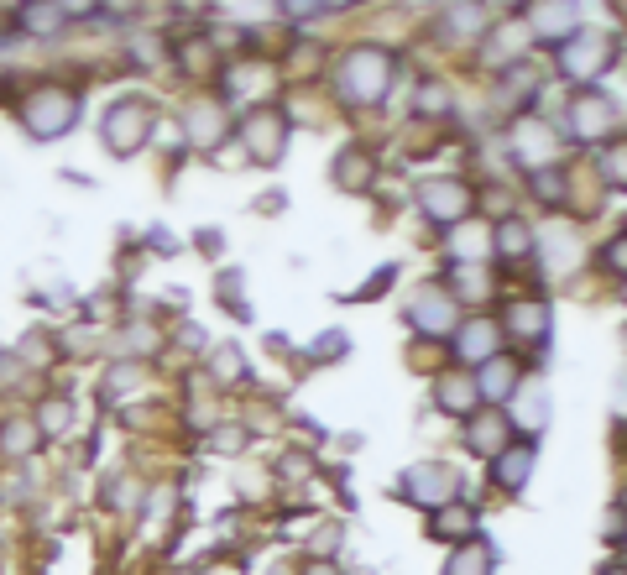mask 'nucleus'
Segmentation results:
<instances>
[{
  "label": "nucleus",
  "mask_w": 627,
  "mask_h": 575,
  "mask_svg": "<svg viewBox=\"0 0 627 575\" xmlns=\"http://www.w3.org/2000/svg\"><path fill=\"white\" fill-rule=\"evenodd\" d=\"M241 136H246V152L257 157V163H277V157L288 152V115L283 110H251L246 115V126H241Z\"/></svg>",
  "instance_id": "obj_10"
},
{
  "label": "nucleus",
  "mask_w": 627,
  "mask_h": 575,
  "mask_svg": "<svg viewBox=\"0 0 627 575\" xmlns=\"http://www.w3.org/2000/svg\"><path fill=\"white\" fill-rule=\"evenodd\" d=\"M283 471H288V476H304V471H309V455H288Z\"/></svg>",
  "instance_id": "obj_42"
},
{
  "label": "nucleus",
  "mask_w": 627,
  "mask_h": 575,
  "mask_svg": "<svg viewBox=\"0 0 627 575\" xmlns=\"http://www.w3.org/2000/svg\"><path fill=\"white\" fill-rule=\"evenodd\" d=\"M183 126H189V142H194L199 152H209V157H215V147L225 142V110H220V105H209V100L189 105Z\"/></svg>",
  "instance_id": "obj_15"
},
{
  "label": "nucleus",
  "mask_w": 627,
  "mask_h": 575,
  "mask_svg": "<svg viewBox=\"0 0 627 575\" xmlns=\"http://www.w3.org/2000/svg\"><path fill=\"white\" fill-rule=\"evenodd\" d=\"M21 356H0V387H11V382H21V366H16Z\"/></svg>",
  "instance_id": "obj_41"
},
{
  "label": "nucleus",
  "mask_w": 627,
  "mask_h": 575,
  "mask_svg": "<svg viewBox=\"0 0 627 575\" xmlns=\"http://www.w3.org/2000/svg\"><path fill=\"white\" fill-rule=\"evenodd\" d=\"M371 173H377V163H371V152H361V147H351V152L335 157V183H340L345 194L371 189Z\"/></svg>",
  "instance_id": "obj_20"
},
{
  "label": "nucleus",
  "mask_w": 627,
  "mask_h": 575,
  "mask_svg": "<svg viewBox=\"0 0 627 575\" xmlns=\"http://www.w3.org/2000/svg\"><path fill=\"white\" fill-rule=\"evenodd\" d=\"M246 424H220V429H209V450H220V455H241L246 450Z\"/></svg>",
  "instance_id": "obj_32"
},
{
  "label": "nucleus",
  "mask_w": 627,
  "mask_h": 575,
  "mask_svg": "<svg viewBox=\"0 0 627 575\" xmlns=\"http://www.w3.org/2000/svg\"><path fill=\"white\" fill-rule=\"evenodd\" d=\"M152 131H157V110H152L147 100H115V105L105 110V126H100L105 147H110L115 157L142 152V147L152 142Z\"/></svg>",
  "instance_id": "obj_3"
},
{
  "label": "nucleus",
  "mask_w": 627,
  "mask_h": 575,
  "mask_svg": "<svg viewBox=\"0 0 627 575\" xmlns=\"http://www.w3.org/2000/svg\"><path fill=\"white\" fill-rule=\"evenodd\" d=\"M450 89L439 84V79H429V84H418V115H450Z\"/></svg>",
  "instance_id": "obj_31"
},
{
  "label": "nucleus",
  "mask_w": 627,
  "mask_h": 575,
  "mask_svg": "<svg viewBox=\"0 0 627 575\" xmlns=\"http://www.w3.org/2000/svg\"><path fill=\"white\" fill-rule=\"evenodd\" d=\"M455 487H460V476L445 466V460H424V466L403 471V497L418 502V508H429V513L455 502Z\"/></svg>",
  "instance_id": "obj_6"
},
{
  "label": "nucleus",
  "mask_w": 627,
  "mask_h": 575,
  "mask_svg": "<svg viewBox=\"0 0 627 575\" xmlns=\"http://www.w3.org/2000/svg\"><path fill=\"white\" fill-rule=\"evenodd\" d=\"M304 575H340V570H335V565H330V560H314V565H309V570H304Z\"/></svg>",
  "instance_id": "obj_46"
},
{
  "label": "nucleus",
  "mask_w": 627,
  "mask_h": 575,
  "mask_svg": "<svg viewBox=\"0 0 627 575\" xmlns=\"http://www.w3.org/2000/svg\"><path fill=\"white\" fill-rule=\"evenodd\" d=\"M486 246H492V230H486L481 220H466V225H455V236H450V251H455V262H481V257H486Z\"/></svg>",
  "instance_id": "obj_23"
},
{
  "label": "nucleus",
  "mask_w": 627,
  "mask_h": 575,
  "mask_svg": "<svg viewBox=\"0 0 627 575\" xmlns=\"http://www.w3.org/2000/svg\"><path fill=\"white\" fill-rule=\"evenodd\" d=\"M471 189L460 178H424L418 183V210H424V220L434 225H460L471 215Z\"/></svg>",
  "instance_id": "obj_5"
},
{
  "label": "nucleus",
  "mask_w": 627,
  "mask_h": 575,
  "mask_svg": "<svg viewBox=\"0 0 627 575\" xmlns=\"http://www.w3.org/2000/svg\"><path fill=\"white\" fill-rule=\"evenodd\" d=\"M74 121H79V95H68L58 84L32 89V95L21 100V126H27L37 142H58L63 131H74Z\"/></svg>",
  "instance_id": "obj_2"
},
{
  "label": "nucleus",
  "mask_w": 627,
  "mask_h": 575,
  "mask_svg": "<svg viewBox=\"0 0 627 575\" xmlns=\"http://www.w3.org/2000/svg\"><path fill=\"white\" fill-rule=\"evenodd\" d=\"M575 32H580V11H575V6H533V27H528V37L570 42Z\"/></svg>",
  "instance_id": "obj_18"
},
{
  "label": "nucleus",
  "mask_w": 627,
  "mask_h": 575,
  "mask_svg": "<svg viewBox=\"0 0 627 575\" xmlns=\"http://www.w3.org/2000/svg\"><path fill=\"white\" fill-rule=\"evenodd\" d=\"M507 403H513V408H502L507 424H518L523 434H539L549 424V387L544 382H518Z\"/></svg>",
  "instance_id": "obj_11"
},
{
  "label": "nucleus",
  "mask_w": 627,
  "mask_h": 575,
  "mask_svg": "<svg viewBox=\"0 0 627 575\" xmlns=\"http://www.w3.org/2000/svg\"><path fill=\"white\" fill-rule=\"evenodd\" d=\"M507 330H513L518 340H544L549 335V304H513L507 309Z\"/></svg>",
  "instance_id": "obj_22"
},
{
  "label": "nucleus",
  "mask_w": 627,
  "mask_h": 575,
  "mask_svg": "<svg viewBox=\"0 0 627 575\" xmlns=\"http://www.w3.org/2000/svg\"><path fill=\"white\" fill-rule=\"evenodd\" d=\"M450 298L460 304H481V298H492V278H486V267L481 262H455L450 267Z\"/></svg>",
  "instance_id": "obj_19"
},
{
  "label": "nucleus",
  "mask_w": 627,
  "mask_h": 575,
  "mask_svg": "<svg viewBox=\"0 0 627 575\" xmlns=\"http://www.w3.org/2000/svg\"><path fill=\"white\" fill-rule=\"evenodd\" d=\"M434 403L445 413H476L481 398H476V377H466V366H455V372H439L434 377Z\"/></svg>",
  "instance_id": "obj_14"
},
{
  "label": "nucleus",
  "mask_w": 627,
  "mask_h": 575,
  "mask_svg": "<svg viewBox=\"0 0 627 575\" xmlns=\"http://www.w3.org/2000/svg\"><path fill=\"white\" fill-rule=\"evenodd\" d=\"M497 340H502V325H497V319H466V325L455 330V356L481 366V361L497 356Z\"/></svg>",
  "instance_id": "obj_13"
},
{
  "label": "nucleus",
  "mask_w": 627,
  "mask_h": 575,
  "mask_svg": "<svg viewBox=\"0 0 627 575\" xmlns=\"http://www.w3.org/2000/svg\"><path fill=\"white\" fill-rule=\"evenodd\" d=\"M528 189H533V199H544V204H565L570 178L560 168H539V173H528Z\"/></svg>",
  "instance_id": "obj_26"
},
{
  "label": "nucleus",
  "mask_w": 627,
  "mask_h": 575,
  "mask_svg": "<svg viewBox=\"0 0 627 575\" xmlns=\"http://www.w3.org/2000/svg\"><path fill=\"white\" fill-rule=\"evenodd\" d=\"M225 89H230V95H267V89H272V74H267V68H230V74H225Z\"/></svg>",
  "instance_id": "obj_28"
},
{
  "label": "nucleus",
  "mask_w": 627,
  "mask_h": 575,
  "mask_svg": "<svg viewBox=\"0 0 627 575\" xmlns=\"http://www.w3.org/2000/svg\"><path fill=\"white\" fill-rule=\"evenodd\" d=\"M152 246L157 251H178V241H168V230H152Z\"/></svg>",
  "instance_id": "obj_44"
},
{
  "label": "nucleus",
  "mask_w": 627,
  "mask_h": 575,
  "mask_svg": "<svg viewBox=\"0 0 627 575\" xmlns=\"http://www.w3.org/2000/svg\"><path fill=\"white\" fill-rule=\"evenodd\" d=\"M554 152H560V136H554V126L544 121V115H518L513 121V157L528 168V173H539L554 163Z\"/></svg>",
  "instance_id": "obj_9"
},
{
  "label": "nucleus",
  "mask_w": 627,
  "mask_h": 575,
  "mask_svg": "<svg viewBox=\"0 0 627 575\" xmlns=\"http://www.w3.org/2000/svg\"><path fill=\"white\" fill-rule=\"evenodd\" d=\"M601 575H622V565H607V570H601Z\"/></svg>",
  "instance_id": "obj_47"
},
{
  "label": "nucleus",
  "mask_w": 627,
  "mask_h": 575,
  "mask_svg": "<svg viewBox=\"0 0 627 575\" xmlns=\"http://www.w3.org/2000/svg\"><path fill=\"white\" fill-rule=\"evenodd\" d=\"M601 178H607L612 189H622V152H617V147H612L607 157H601Z\"/></svg>",
  "instance_id": "obj_38"
},
{
  "label": "nucleus",
  "mask_w": 627,
  "mask_h": 575,
  "mask_svg": "<svg viewBox=\"0 0 627 575\" xmlns=\"http://www.w3.org/2000/svg\"><path fill=\"white\" fill-rule=\"evenodd\" d=\"M63 6H21V21H27V32H37V37H53L58 27H63Z\"/></svg>",
  "instance_id": "obj_29"
},
{
  "label": "nucleus",
  "mask_w": 627,
  "mask_h": 575,
  "mask_svg": "<svg viewBox=\"0 0 627 575\" xmlns=\"http://www.w3.org/2000/svg\"><path fill=\"white\" fill-rule=\"evenodd\" d=\"M434 539H476V508L466 502H445V508H434Z\"/></svg>",
  "instance_id": "obj_21"
},
{
  "label": "nucleus",
  "mask_w": 627,
  "mask_h": 575,
  "mask_svg": "<svg viewBox=\"0 0 627 575\" xmlns=\"http://www.w3.org/2000/svg\"><path fill=\"white\" fill-rule=\"evenodd\" d=\"M612 63H617V37L607 32H575L570 42H560V68L570 79H596Z\"/></svg>",
  "instance_id": "obj_4"
},
{
  "label": "nucleus",
  "mask_w": 627,
  "mask_h": 575,
  "mask_svg": "<svg viewBox=\"0 0 627 575\" xmlns=\"http://www.w3.org/2000/svg\"><path fill=\"white\" fill-rule=\"evenodd\" d=\"M565 121H570L575 142H601V136L617 131V105L607 95H596V89H580V95L570 100V110H565Z\"/></svg>",
  "instance_id": "obj_8"
},
{
  "label": "nucleus",
  "mask_w": 627,
  "mask_h": 575,
  "mask_svg": "<svg viewBox=\"0 0 627 575\" xmlns=\"http://www.w3.org/2000/svg\"><path fill=\"white\" fill-rule=\"evenodd\" d=\"M335 351L345 356V335H340V330H330V335H319V345H314V356H335Z\"/></svg>",
  "instance_id": "obj_39"
},
{
  "label": "nucleus",
  "mask_w": 627,
  "mask_h": 575,
  "mask_svg": "<svg viewBox=\"0 0 627 575\" xmlns=\"http://www.w3.org/2000/svg\"><path fill=\"white\" fill-rule=\"evenodd\" d=\"M528 42H533V37H528V27H513V32H497V37H492V53H486V58H492V63H497V58H518V53L528 48Z\"/></svg>",
  "instance_id": "obj_34"
},
{
  "label": "nucleus",
  "mask_w": 627,
  "mask_h": 575,
  "mask_svg": "<svg viewBox=\"0 0 627 575\" xmlns=\"http://www.w3.org/2000/svg\"><path fill=\"white\" fill-rule=\"evenodd\" d=\"M486 16H492V11H486V6H450V11H445V21H455V32H466V37L486 32V27H481V21H486Z\"/></svg>",
  "instance_id": "obj_35"
},
{
  "label": "nucleus",
  "mask_w": 627,
  "mask_h": 575,
  "mask_svg": "<svg viewBox=\"0 0 627 575\" xmlns=\"http://www.w3.org/2000/svg\"><path fill=\"white\" fill-rule=\"evenodd\" d=\"M507 434H513V424H507L502 408H476L466 419V445L476 455H502L507 450Z\"/></svg>",
  "instance_id": "obj_12"
},
{
  "label": "nucleus",
  "mask_w": 627,
  "mask_h": 575,
  "mask_svg": "<svg viewBox=\"0 0 627 575\" xmlns=\"http://www.w3.org/2000/svg\"><path fill=\"white\" fill-rule=\"evenodd\" d=\"M492 476H497V487H502V492H523V487H528V476H533V445H528V440H523V445H507V450L497 455Z\"/></svg>",
  "instance_id": "obj_17"
},
{
  "label": "nucleus",
  "mask_w": 627,
  "mask_h": 575,
  "mask_svg": "<svg viewBox=\"0 0 627 575\" xmlns=\"http://www.w3.org/2000/svg\"><path fill=\"white\" fill-rule=\"evenodd\" d=\"M408 325H413L418 335H429V340L455 335V325H460V304H455L445 288H418V293L408 298Z\"/></svg>",
  "instance_id": "obj_7"
},
{
  "label": "nucleus",
  "mask_w": 627,
  "mask_h": 575,
  "mask_svg": "<svg viewBox=\"0 0 627 575\" xmlns=\"http://www.w3.org/2000/svg\"><path fill=\"white\" fill-rule=\"evenodd\" d=\"M32 424H37V429H48V434H63L68 424H74V403H68V398H53V403L42 408Z\"/></svg>",
  "instance_id": "obj_33"
},
{
  "label": "nucleus",
  "mask_w": 627,
  "mask_h": 575,
  "mask_svg": "<svg viewBox=\"0 0 627 575\" xmlns=\"http://www.w3.org/2000/svg\"><path fill=\"white\" fill-rule=\"evenodd\" d=\"M607 267L622 272V236H612V246H607Z\"/></svg>",
  "instance_id": "obj_43"
},
{
  "label": "nucleus",
  "mask_w": 627,
  "mask_h": 575,
  "mask_svg": "<svg viewBox=\"0 0 627 575\" xmlns=\"http://www.w3.org/2000/svg\"><path fill=\"white\" fill-rule=\"evenodd\" d=\"M42 440V429L32 419H11L6 429H0V445H6V455H32Z\"/></svg>",
  "instance_id": "obj_27"
},
{
  "label": "nucleus",
  "mask_w": 627,
  "mask_h": 575,
  "mask_svg": "<svg viewBox=\"0 0 627 575\" xmlns=\"http://www.w3.org/2000/svg\"><path fill=\"white\" fill-rule=\"evenodd\" d=\"M199 251H204V257H220V251H225V236H220V230H199Z\"/></svg>",
  "instance_id": "obj_40"
},
{
  "label": "nucleus",
  "mask_w": 627,
  "mask_h": 575,
  "mask_svg": "<svg viewBox=\"0 0 627 575\" xmlns=\"http://www.w3.org/2000/svg\"><path fill=\"white\" fill-rule=\"evenodd\" d=\"M131 382H136V366H131V361H115V366H110V377H105V398L126 393Z\"/></svg>",
  "instance_id": "obj_37"
},
{
  "label": "nucleus",
  "mask_w": 627,
  "mask_h": 575,
  "mask_svg": "<svg viewBox=\"0 0 627 575\" xmlns=\"http://www.w3.org/2000/svg\"><path fill=\"white\" fill-rule=\"evenodd\" d=\"M392 53L382 48H351L340 58L335 68V89H340V100L345 105H377L387 89H392Z\"/></svg>",
  "instance_id": "obj_1"
},
{
  "label": "nucleus",
  "mask_w": 627,
  "mask_h": 575,
  "mask_svg": "<svg viewBox=\"0 0 627 575\" xmlns=\"http://www.w3.org/2000/svg\"><path fill=\"white\" fill-rule=\"evenodd\" d=\"M209 372H215L220 382H241V372H246L241 351H236V345H215V351H209Z\"/></svg>",
  "instance_id": "obj_30"
},
{
  "label": "nucleus",
  "mask_w": 627,
  "mask_h": 575,
  "mask_svg": "<svg viewBox=\"0 0 627 575\" xmlns=\"http://www.w3.org/2000/svg\"><path fill=\"white\" fill-rule=\"evenodd\" d=\"M513 387H518V366L513 361H502V356L481 361V377H476V398L481 403H507V398H513Z\"/></svg>",
  "instance_id": "obj_16"
},
{
  "label": "nucleus",
  "mask_w": 627,
  "mask_h": 575,
  "mask_svg": "<svg viewBox=\"0 0 627 575\" xmlns=\"http://www.w3.org/2000/svg\"><path fill=\"white\" fill-rule=\"evenodd\" d=\"M209 58H215V42H183V48H178V63L189 68V74H204Z\"/></svg>",
  "instance_id": "obj_36"
},
{
  "label": "nucleus",
  "mask_w": 627,
  "mask_h": 575,
  "mask_svg": "<svg viewBox=\"0 0 627 575\" xmlns=\"http://www.w3.org/2000/svg\"><path fill=\"white\" fill-rule=\"evenodd\" d=\"M617 534H622V513L612 508V513H607V539H617Z\"/></svg>",
  "instance_id": "obj_45"
},
{
  "label": "nucleus",
  "mask_w": 627,
  "mask_h": 575,
  "mask_svg": "<svg viewBox=\"0 0 627 575\" xmlns=\"http://www.w3.org/2000/svg\"><path fill=\"white\" fill-rule=\"evenodd\" d=\"M492 246L502 251L507 262H523L528 251H533V230H528L523 220H513V215H507V220H502V225L492 230Z\"/></svg>",
  "instance_id": "obj_24"
},
{
  "label": "nucleus",
  "mask_w": 627,
  "mask_h": 575,
  "mask_svg": "<svg viewBox=\"0 0 627 575\" xmlns=\"http://www.w3.org/2000/svg\"><path fill=\"white\" fill-rule=\"evenodd\" d=\"M445 575H492V549H486L481 539H466V549H455Z\"/></svg>",
  "instance_id": "obj_25"
}]
</instances>
